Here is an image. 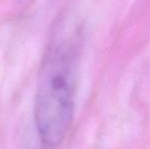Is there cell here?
Here are the masks:
<instances>
[{
    "label": "cell",
    "instance_id": "obj_1",
    "mask_svg": "<svg viewBox=\"0 0 150 149\" xmlns=\"http://www.w3.org/2000/svg\"><path fill=\"white\" fill-rule=\"evenodd\" d=\"M79 56V31H63L52 40L42 60L34 102V121L40 140L47 147L60 145L73 124Z\"/></svg>",
    "mask_w": 150,
    "mask_h": 149
}]
</instances>
